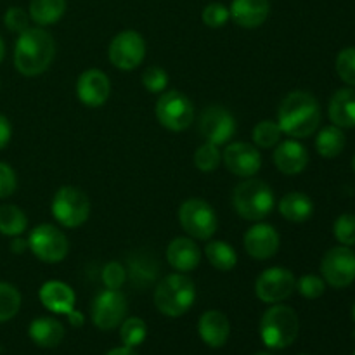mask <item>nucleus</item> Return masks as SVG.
Wrapping results in <instances>:
<instances>
[{
    "instance_id": "473e14b6",
    "label": "nucleus",
    "mask_w": 355,
    "mask_h": 355,
    "mask_svg": "<svg viewBox=\"0 0 355 355\" xmlns=\"http://www.w3.org/2000/svg\"><path fill=\"white\" fill-rule=\"evenodd\" d=\"M21 309V293L9 283H0V322L12 319Z\"/></svg>"
},
{
    "instance_id": "1a4fd4ad",
    "label": "nucleus",
    "mask_w": 355,
    "mask_h": 355,
    "mask_svg": "<svg viewBox=\"0 0 355 355\" xmlns=\"http://www.w3.org/2000/svg\"><path fill=\"white\" fill-rule=\"evenodd\" d=\"M28 248L42 262L59 263L68 255L69 243L61 229L52 224H40L30 232Z\"/></svg>"
},
{
    "instance_id": "37998d69",
    "label": "nucleus",
    "mask_w": 355,
    "mask_h": 355,
    "mask_svg": "<svg viewBox=\"0 0 355 355\" xmlns=\"http://www.w3.org/2000/svg\"><path fill=\"white\" fill-rule=\"evenodd\" d=\"M12 137V127H10V121L7 120L3 114H0V149L6 148L10 142Z\"/></svg>"
},
{
    "instance_id": "423d86ee",
    "label": "nucleus",
    "mask_w": 355,
    "mask_h": 355,
    "mask_svg": "<svg viewBox=\"0 0 355 355\" xmlns=\"http://www.w3.org/2000/svg\"><path fill=\"white\" fill-rule=\"evenodd\" d=\"M51 211L55 220L64 227H80L90 215V200L78 187L62 186L52 198Z\"/></svg>"
},
{
    "instance_id": "aec40b11",
    "label": "nucleus",
    "mask_w": 355,
    "mask_h": 355,
    "mask_svg": "<svg viewBox=\"0 0 355 355\" xmlns=\"http://www.w3.org/2000/svg\"><path fill=\"white\" fill-rule=\"evenodd\" d=\"M125 269H127V279L139 290H146L158 279V262L153 253L134 252L128 255Z\"/></svg>"
},
{
    "instance_id": "cd10ccee",
    "label": "nucleus",
    "mask_w": 355,
    "mask_h": 355,
    "mask_svg": "<svg viewBox=\"0 0 355 355\" xmlns=\"http://www.w3.org/2000/svg\"><path fill=\"white\" fill-rule=\"evenodd\" d=\"M347 139L345 134L336 125L324 127L315 137V149L322 158H336L345 149Z\"/></svg>"
},
{
    "instance_id": "ea45409f",
    "label": "nucleus",
    "mask_w": 355,
    "mask_h": 355,
    "mask_svg": "<svg viewBox=\"0 0 355 355\" xmlns=\"http://www.w3.org/2000/svg\"><path fill=\"white\" fill-rule=\"evenodd\" d=\"M101 277H103V283L107 290H120L127 281V269L120 262H110L104 266Z\"/></svg>"
},
{
    "instance_id": "20e7f679",
    "label": "nucleus",
    "mask_w": 355,
    "mask_h": 355,
    "mask_svg": "<svg viewBox=\"0 0 355 355\" xmlns=\"http://www.w3.org/2000/svg\"><path fill=\"white\" fill-rule=\"evenodd\" d=\"M196 300V286L193 279L180 274H168L155 290V305L166 318H180L193 307Z\"/></svg>"
},
{
    "instance_id": "c9c22d12",
    "label": "nucleus",
    "mask_w": 355,
    "mask_h": 355,
    "mask_svg": "<svg viewBox=\"0 0 355 355\" xmlns=\"http://www.w3.org/2000/svg\"><path fill=\"white\" fill-rule=\"evenodd\" d=\"M336 73L350 87H355V47H347L336 58Z\"/></svg>"
},
{
    "instance_id": "2f4dec72",
    "label": "nucleus",
    "mask_w": 355,
    "mask_h": 355,
    "mask_svg": "<svg viewBox=\"0 0 355 355\" xmlns=\"http://www.w3.org/2000/svg\"><path fill=\"white\" fill-rule=\"evenodd\" d=\"M120 326V338L125 347L135 349V347L141 345L146 340V336H148V326H146V322L142 321L141 318L123 319V322H121Z\"/></svg>"
},
{
    "instance_id": "39448f33",
    "label": "nucleus",
    "mask_w": 355,
    "mask_h": 355,
    "mask_svg": "<svg viewBox=\"0 0 355 355\" xmlns=\"http://www.w3.org/2000/svg\"><path fill=\"white\" fill-rule=\"evenodd\" d=\"M300 331V321L297 312L288 305L274 304L260 321V336L266 347L281 350L290 347Z\"/></svg>"
},
{
    "instance_id": "f03ea898",
    "label": "nucleus",
    "mask_w": 355,
    "mask_h": 355,
    "mask_svg": "<svg viewBox=\"0 0 355 355\" xmlns=\"http://www.w3.org/2000/svg\"><path fill=\"white\" fill-rule=\"evenodd\" d=\"M55 58V42L44 28H28L14 47V66L24 76H37L47 71Z\"/></svg>"
},
{
    "instance_id": "58836bf2",
    "label": "nucleus",
    "mask_w": 355,
    "mask_h": 355,
    "mask_svg": "<svg viewBox=\"0 0 355 355\" xmlns=\"http://www.w3.org/2000/svg\"><path fill=\"white\" fill-rule=\"evenodd\" d=\"M201 19H203V23L207 24V26L222 28L229 19H231V12H229V9L224 3L211 2L203 9Z\"/></svg>"
},
{
    "instance_id": "3c124183",
    "label": "nucleus",
    "mask_w": 355,
    "mask_h": 355,
    "mask_svg": "<svg viewBox=\"0 0 355 355\" xmlns=\"http://www.w3.org/2000/svg\"><path fill=\"white\" fill-rule=\"evenodd\" d=\"M255 355H269V354H255Z\"/></svg>"
},
{
    "instance_id": "4468645a",
    "label": "nucleus",
    "mask_w": 355,
    "mask_h": 355,
    "mask_svg": "<svg viewBox=\"0 0 355 355\" xmlns=\"http://www.w3.org/2000/svg\"><path fill=\"white\" fill-rule=\"evenodd\" d=\"M198 132L207 142L222 146L232 139L236 132V120L224 106H208L198 121Z\"/></svg>"
},
{
    "instance_id": "f257e3e1",
    "label": "nucleus",
    "mask_w": 355,
    "mask_h": 355,
    "mask_svg": "<svg viewBox=\"0 0 355 355\" xmlns=\"http://www.w3.org/2000/svg\"><path fill=\"white\" fill-rule=\"evenodd\" d=\"M277 123L283 134L293 139H305L312 135L321 123V107L318 99L304 90L290 92L281 101Z\"/></svg>"
},
{
    "instance_id": "9d476101",
    "label": "nucleus",
    "mask_w": 355,
    "mask_h": 355,
    "mask_svg": "<svg viewBox=\"0 0 355 355\" xmlns=\"http://www.w3.org/2000/svg\"><path fill=\"white\" fill-rule=\"evenodd\" d=\"M107 55H110V61L114 68L121 69V71H132L137 66H141V62L146 58L144 37L134 30L120 31L111 40Z\"/></svg>"
},
{
    "instance_id": "5701e85b",
    "label": "nucleus",
    "mask_w": 355,
    "mask_h": 355,
    "mask_svg": "<svg viewBox=\"0 0 355 355\" xmlns=\"http://www.w3.org/2000/svg\"><path fill=\"white\" fill-rule=\"evenodd\" d=\"M166 260L177 272H191L201 262V250L191 238H175L166 248Z\"/></svg>"
},
{
    "instance_id": "f704fd0d",
    "label": "nucleus",
    "mask_w": 355,
    "mask_h": 355,
    "mask_svg": "<svg viewBox=\"0 0 355 355\" xmlns=\"http://www.w3.org/2000/svg\"><path fill=\"white\" fill-rule=\"evenodd\" d=\"M295 290H298L302 297L309 298V300H315V298L324 293L326 281L322 277L315 276V274H307V276H302L295 283Z\"/></svg>"
},
{
    "instance_id": "2eb2a0df",
    "label": "nucleus",
    "mask_w": 355,
    "mask_h": 355,
    "mask_svg": "<svg viewBox=\"0 0 355 355\" xmlns=\"http://www.w3.org/2000/svg\"><path fill=\"white\" fill-rule=\"evenodd\" d=\"M224 165L231 173L236 177H243L248 179L259 173L262 168V156L257 146L248 144V142H232L225 148L224 155Z\"/></svg>"
},
{
    "instance_id": "0eeeda50",
    "label": "nucleus",
    "mask_w": 355,
    "mask_h": 355,
    "mask_svg": "<svg viewBox=\"0 0 355 355\" xmlns=\"http://www.w3.org/2000/svg\"><path fill=\"white\" fill-rule=\"evenodd\" d=\"M179 222L191 238L201 241L210 239L218 227V217L214 207L200 198H191L180 205Z\"/></svg>"
},
{
    "instance_id": "412c9836",
    "label": "nucleus",
    "mask_w": 355,
    "mask_h": 355,
    "mask_svg": "<svg viewBox=\"0 0 355 355\" xmlns=\"http://www.w3.org/2000/svg\"><path fill=\"white\" fill-rule=\"evenodd\" d=\"M200 338L211 349H220L231 336V322L220 311H208L198 321Z\"/></svg>"
},
{
    "instance_id": "4c0bfd02",
    "label": "nucleus",
    "mask_w": 355,
    "mask_h": 355,
    "mask_svg": "<svg viewBox=\"0 0 355 355\" xmlns=\"http://www.w3.org/2000/svg\"><path fill=\"white\" fill-rule=\"evenodd\" d=\"M333 232L335 238L342 243L343 246H354L355 245V215L343 214L336 218L335 225H333Z\"/></svg>"
},
{
    "instance_id": "c03bdc74",
    "label": "nucleus",
    "mask_w": 355,
    "mask_h": 355,
    "mask_svg": "<svg viewBox=\"0 0 355 355\" xmlns=\"http://www.w3.org/2000/svg\"><path fill=\"white\" fill-rule=\"evenodd\" d=\"M26 248H28V241L21 238V236H16L14 241L10 243V250H12L14 253H24V250Z\"/></svg>"
},
{
    "instance_id": "7c9ffc66",
    "label": "nucleus",
    "mask_w": 355,
    "mask_h": 355,
    "mask_svg": "<svg viewBox=\"0 0 355 355\" xmlns=\"http://www.w3.org/2000/svg\"><path fill=\"white\" fill-rule=\"evenodd\" d=\"M281 135H283V130H281L279 123L274 120H263L259 121L253 128V142H255L257 148L262 149H270L274 146L279 144Z\"/></svg>"
},
{
    "instance_id": "dca6fc26",
    "label": "nucleus",
    "mask_w": 355,
    "mask_h": 355,
    "mask_svg": "<svg viewBox=\"0 0 355 355\" xmlns=\"http://www.w3.org/2000/svg\"><path fill=\"white\" fill-rule=\"evenodd\" d=\"M246 253L255 260H269L277 253L281 245V238L276 229L266 222L252 225L245 232L243 238Z\"/></svg>"
},
{
    "instance_id": "e433bc0d",
    "label": "nucleus",
    "mask_w": 355,
    "mask_h": 355,
    "mask_svg": "<svg viewBox=\"0 0 355 355\" xmlns=\"http://www.w3.org/2000/svg\"><path fill=\"white\" fill-rule=\"evenodd\" d=\"M142 85L151 94H162L165 92L166 85H168V75H166V71L163 68L149 66L142 73Z\"/></svg>"
},
{
    "instance_id": "603ef678",
    "label": "nucleus",
    "mask_w": 355,
    "mask_h": 355,
    "mask_svg": "<svg viewBox=\"0 0 355 355\" xmlns=\"http://www.w3.org/2000/svg\"><path fill=\"white\" fill-rule=\"evenodd\" d=\"M302 355H305V354H302Z\"/></svg>"
},
{
    "instance_id": "9b49d317",
    "label": "nucleus",
    "mask_w": 355,
    "mask_h": 355,
    "mask_svg": "<svg viewBox=\"0 0 355 355\" xmlns=\"http://www.w3.org/2000/svg\"><path fill=\"white\" fill-rule=\"evenodd\" d=\"M321 274L333 288H347L355 281V252L349 246H335L321 262Z\"/></svg>"
},
{
    "instance_id": "ddd939ff",
    "label": "nucleus",
    "mask_w": 355,
    "mask_h": 355,
    "mask_svg": "<svg viewBox=\"0 0 355 355\" xmlns=\"http://www.w3.org/2000/svg\"><path fill=\"white\" fill-rule=\"evenodd\" d=\"M128 304L120 290H104L92 304V322L103 331H111L123 322Z\"/></svg>"
},
{
    "instance_id": "b1692460",
    "label": "nucleus",
    "mask_w": 355,
    "mask_h": 355,
    "mask_svg": "<svg viewBox=\"0 0 355 355\" xmlns=\"http://www.w3.org/2000/svg\"><path fill=\"white\" fill-rule=\"evenodd\" d=\"M329 120L340 128L355 127V89H340L333 94L328 107Z\"/></svg>"
},
{
    "instance_id": "f8f14e48",
    "label": "nucleus",
    "mask_w": 355,
    "mask_h": 355,
    "mask_svg": "<svg viewBox=\"0 0 355 355\" xmlns=\"http://www.w3.org/2000/svg\"><path fill=\"white\" fill-rule=\"evenodd\" d=\"M293 272L284 267L266 269L255 281V295L263 304H279L295 291Z\"/></svg>"
},
{
    "instance_id": "6e6552de",
    "label": "nucleus",
    "mask_w": 355,
    "mask_h": 355,
    "mask_svg": "<svg viewBox=\"0 0 355 355\" xmlns=\"http://www.w3.org/2000/svg\"><path fill=\"white\" fill-rule=\"evenodd\" d=\"M156 118L166 130L184 132L194 120V106L189 97L177 90L163 92L156 101Z\"/></svg>"
},
{
    "instance_id": "72a5a7b5",
    "label": "nucleus",
    "mask_w": 355,
    "mask_h": 355,
    "mask_svg": "<svg viewBox=\"0 0 355 355\" xmlns=\"http://www.w3.org/2000/svg\"><path fill=\"white\" fill-rule=\"evenodd\" d=\"M222 155L218 151V146L211 144V142H205L194 153V165L201 172H214L217 166L220 165Z\"/></svg>"
},
{
    "instance_id": "6ab92c4d",
    "label": "nucleus",
    "mask_w": 355,
    "mask_h": 355,
    "mask_svg": "<svg viewBox=\"0 0 355 355\" xmlns=\"http://www.w3.org/2000/svg\"><path fill=\"white\" fill-rule=\"evenodd\" d=\"M38 298H40L42 305L52 314H64L68 315L69 312L75 309V291L69 284L62 283V281H47L42 284L40 291H38Z\"/></svg>"
},
{
    "instance_id": "393cba45",
    "label": "nucleus",
    "mask_w": 355,
    "mask_h": 355,
    "mask_svg": "<svg viewBox=\"0 0 355 355\" xmlns=\"http://www.w3.org/2000/svg\"><path fill=\"white\" fill-rule=\"evenodd\" d=\"M30 338L42 349H55L64 340V326L54 318H38L31 321Z\"/></svg>"
},
{
    "instance_id": "a18cd8bd",
    "label": "nucleus",
    "mask_w": 355,
    "mask_h": 355,
    "mask_svg": "<svg viewBox=\"0 0 355 355\" xmlns=\"http://www.w3.org/2000/svg\"><path fill=\"white\" fill-rule=\"evenodd\" d=\"M68 321H69V324L75 326V328H80V326L83 324L82 312H76L75 309H73V311L68 314Z\"/></svg>"
},
{
    "instance_id": "a19ab883",
    "label": "nucleus",
    "mask_w": 355,
    "mask_h": 355,
    "mask_svg": "<svg viewBox=\"0 0 355 355\" xmlns=\"http://www.w3.org/2000/svg\"><path fill=\"white\" fill-rule=\"evenodd\" d=\"M3 23H6L7 30L14 31V33H23L24 30L30 28V14L24 12L21 7H10L3 16Z\"/></svg>"
},
{
    "instance_id": "de8ad7c7",
    "label": "nucleus",
    "mask_w": 355,
    "mask_h": 355,
    "mask_svg": "<svg viewBox=\"0 0 355 355\" xmlns=\"http://www.w3.org/2000/svg\"><path fill=\"white\" fill-rule=\"evenodd\" d=\"M3 55H6V44H3V40L0 38V62L3 61Z\"/></svg>"
},
{
    "instance_id": "c756f323",
    "label": "nucleus",
    "mask_w": 355,
    "mask_h": 355,
    "mask_svg": "<svg viewBox=\"0 0 355 355\" xmlns=\"http://www.w3.org/2000/svg\"><path fill=\"white\" fill-rule=\"evenodd\" d=\"M28 227V218L16 205H2L0 207V234L16 238Z\"/></svg>"
},
{
    "instance_id": "c85d7f7f",
    "label": "nucleus",
    "mask_w": 355,
    "mask_h": 355,
    "mask_svg": "<svg viewBox=\"0 0 355 355\" xmlns=\"http://www.w3.org/2000/svg\"><path fill=\"white\" fill-rule=\"evenodd\" d=\"M205 257L208 262L218 270H232L238 263V253L229 243L225 241H210L205 246Z\"/></svg>"
},
{
    "instance_id": "09e8293b",
    "label": "nucleus",
    "mask_w": 355,
    "mask_h": 355,
    "mask_svg": "<svg viewBox=\"0 0 355 355\" xmlns=\"http://www.w3.org/2000/svg\"><path fill=\"white\" fill-rule=\"evenodd\" d=\"M352 315H354V321H355V304H354V309H352Z\"/></svg>"
},
{
    "instance_id": "8fccbe9b",
    "label": "nucleus",
    "mask_w": 355,
    "mask_h": 355,
    "mask_svg": "<svg viewBox=\"0 0 355 355\" xmlns=\"http://www.w3.org/2000/svg\"><path fill=\"white\" fill-rule=\"evenodd\" d=\"M352 166H354V172H355V156H354V159H352Z\"/></svg>"
},
{
    "instance_id": "49530a36",
    "label": "nucleus",
    "mask_w": 355,
    "mask_h": 355,
    "mask_svg": "<svg viewBox=\"0 0 355 355\" xmlns=\"http://www.w3.org/2000/svg\"><path fill=\"white\" fill-rule=\"evenodd\" d=\"M106 355H139L137 352H135L134 349H130V347H118V349H113L110 350Z\"/></svg>"
},
{
    "instance_id": "79ce46f5",
    "label": "nucleus",
    "mask_w": 355,
    "mask_h": 355,
    "mask_svg": "<svg viewBox=\"0 0 355 355\" xmlns=\"http://www.w3.org/2000/svg\"><path fill=\"white\" fill-rule=\"evenodd\" d=\"M17 187L16 172L7 163L0 162V198H9Z\"/></svg>"
},
{
    "instance_id": "4be33fe9",
    "label": "nucleus",
    "mask_w": 355,
    "mask_h": 355,
    "mask_svg": "<svg viewBox=\"0 0 355 355\" xmlns=\"http://www.w3.org/2000/svg\"><path fill=\"white\" fill-rule=\"evenodd\" d=\"M232 21L238 26L253 30L262 26L270 12L269 0H232L229 7Z\"/></svg>"
},
{
    "instance_id": "a211bd4d",
    "label": "nucleus",
    "mask_w": 355,
    "mask_h": 355,
    "mask_svg": "<svg viewBox=\"0 0 355 355\" xmlns=\"http://www.w3.org/2000/svg\"><path fill=\"white\" fill-rule=\"evenodd\" d=\"M274 165L284 175H298L309 165V153L297 139L279 142L274 149Z\"/></svg>"
},
{
    "instance_id": "a878e982",
    "label": "nucleus",
    "mask_w": 355,
    "mask_h": 355,
    "mask_svg": "<svg viewBox=\"0 0 355 355\" xmlns=\"http://www.w3.org/2000/svg\"><path fill=\"white\" fill-rule=\"evenodd\" d=\"M279 214L288 222L302 224V222H307L312 217V214H314V203L304 193H288L279 201Z\"/></svg>"
},
{
    "instance_id": "7ed1b4c3",
    "label": "nucleus",
    "mask_w": 355,
    "mask_h": 355,
    "mask_svg": "<svg viewBox=\"0 0 355 355\" xmlns=\"http://www.w3.org/2000/svg\"><path fill=\"white\" fill-rule=\"evenodd\" d=\"M276 205L274 191L267 182L260 179H248L238 184L232 193V207L236 214L250 222H262Z\"/></svg>"
},
{
    "instance_id": "f3484780",
    "label": "nucleus",
    "mask_w": 355,
    "mask_h": 355,
    "mask_svg": "<svg viewBox=\"0 0 355 355\" xmlns=\"http://www.w3.org/2000/svg\"><path fill=\"white\" fill-rule=\"evenodd\" d=\"M111 82L101 69H87L76 80V96L85 106L99 107L110 99Z\"/></svg>"
},
{
    "instance_id": "bb28decb",
    "label": "nucleus",
    "mask_w": 355,
    "mask_h": 355,
    "mask_svg": "<svg viewBox=\"0 0 355 355\" xmlns=\"http://www.w3.org/2000/svg\"><path fill=\"white\" fill-rule=\"evenodd\" d=\"M66 0H31L30 19L38 26L54 24L64 16Z\"/></svg>"
}]
</instances>
